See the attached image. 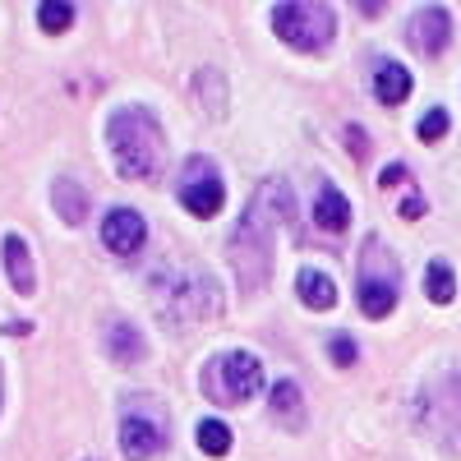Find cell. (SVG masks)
<instances>
[{
  "mask_svg": "<svg viewBox=\"0 0 461 461\" xmlns=\"http://www.w3.org/2000/svg\"><path fill=\"white\" fill-rule=\"evenodd\" d=\"M106 143L125 180H152L162 171L167 148H162V130L152 121V111H134V106L115 111L106 121Z\"/></svg>",
  "mask_w": 461,
  "mask_h": 461,
  "instance_id": "obj_1",
  "label": "cell"
},
{
  "mask_svg": "<svg viewBox=\"0 0 461 461\" xmlns=\"http://www.w3.org/2000/svg\"><path fill=\"white\" fill-rule=\"evenodd\" d=\"M152 300L167 323H189V319H212L221 310V291L199 267H167L152 282Z\"/></svg>",
  "mask_w": 461,
  "mask_h": 461,
  "instance_id": "obj_2",
  "label": "cell"
},
{
  "mask_svg": "<svg viewBox=\"0 0 461 461\" xmlns=\"http://www.w3.org/2000/svg\"><path fill=\"white\" fill-rule=\"evenodd\" d=\"M267 212L258 203L245 208L240 217V230L236 240H230V258H236V273H240V291H258L267 282V267H273V230H267Z\"/></svg>",
  "mask_w": 461,
  "mask_h": 461,
  "instance_id": "obj_3",
  "label": "cell"
},
{
  "mask_svg": "<svg viewBox=\"0 0 461 461\" xmlns=\"http://www.w3.org/2000/svg\"><path fill=\"white\" fill-rule=\"evenodd\" d=\"M203 393L221 406H240L263 393V365L249 351H226L203 369Z\"/></svg>",
  "mask_w": 461,
  "mask_h": 461,
  "instance_id": "obj_4",
  "label": "cell"
},
{
  "mask_svg": "<svg viewBox=\"0 0 461 461\" xmlns=\"http://www.w3.org/2000/svg\"><path fill=\"white\" fill-rule=\"evenodd\" d=\"M397 286H402V273H397V258L383 249V240H365V254H360V282H356V300L369 319H383L393 314L397 304Z\"/></svg>",
  "mask_w": 461,
  "mask_h": 461,
  "instance_id": "obj_5",
  "label": "cell"
},
{
  "mask_svg": "<svg viewBox=\"0 0 461 461\" xmlns=\"http://www.w3.org/2000/svg\"><path fill=\"white\" fill-rule=\"evenodd\" d=\"M273 28L286 47L295 51H323L332 42V10L328 5H310V0H291V5H277L273 10Z\"/></svg>",
  "mask_w": 461,
  "mask_h": 461,
  "instance_id": "obj_6",
  "label": "cell"
},
{
  "mask_svg": "<svg viewBox=\"0 0 461 461\" xmlns=\"http://www.w3.org/2000/svg\"><path fill=\"white\" fill-rule=\"evenodd\" d=\"M176 189H180V203L194 217H217L226 203V185H221V171L212 167V158H189L180 167Z\"/></svg>",
  "mask_w": 461,
  "mask_h": 461,
  "instance_id": "obj_7",
  "label": "cell"
},
{
  "mask_svg": "<svg viewBox=\"0 0 461 461\" xmlns=\"http://www.w3.org/2000/svg\"><path fill=\"white\" fill-rule=\"evenodd\" d=\"M121 447H125L130 461H148L152 452L167 447V420H162L158 402H148V415L125 411V420H121Z\"/></svg>",
  "mask_w": 461,
  "mask_h": 461,
  "instance_id": "obj_8",
  "label": "cell"
},
{
  "mask_svg": "<svg viewBox=\"0 0 461 461\" xmlns=\"http://www.w3.org/2000/svg\"><path fill=\"white\" fill-rule=\"evenodd\" d=\"M143 240H148V226H143V217L134 212V208H115V212H106V221H102V245L111 249V254H139L143 249Z\"/></svg>",
  "mask_w": 461,
  "mask_h": 461,
  "instance_id": "obj_9",
  "label": "cell"
},
{
  "mask_svg": "<svg viewBox=\"0 0 461 461\" xmlns=\"http://www.w3.org/2000/svg\"><path fill=\"white\" fill-rule=\"evenodd\" d=\"M406 32H411V47H415V51L438 56V51L447 47V37H452V19H447L443 5H425V10H415V19H411Z\"/></svg>",
  "mask_w": 461,
  "mask_h": 461,
  "instance_id": "obj_10",
  "label": "cell"
},
{
  "mask_svg": "<svg viewBox=\"0 0 461 461\" xmlns=\"http://www.w3.org/2000/svg\"><path fill=\"white\" fill-rule=\"evenodd\" d=\"M374 97H378L383 106H402V102L411 97V69L397 65V60H383V65L374 69Z\"/></svg>",
  "mask_w": 461,
  "mask_h": 461,
  "instance_id": "obj_11",
  "label": "cell"
},
{
  "mask_svg": "<svg viewBox=\"0 0 461 461\" xmlns=\"http://www.w3.org/2000/svg\"><path fill=\"white\" fill-rule=\"evenodd\" d=\"M314 221H319V230H332V236L351 226V203H346L341 189H332V185L319 189V199H314Z\"/></svg>",
  "mask_w": 461,
  "mask_h": 461,
  "instance_id": "obj_12",
  "label": "cell"
},
{
  "mask_svg": "<svg viewBox=\"0 0 461 461\" xmlns=\"http://www.w3.org/2000/svg\"><path fill=\"white\" fill-rule=\"evenodd\" d=\"M295 291H300V300L310 304V310H332L337 304V286H332L328 273H319V267H300Z\"/></svg>",
  "mask_w": 461,
  "mask_h": 461,
  "instance_id": "obj_13",
  "label": "cell"
},
{
  "mask_svg": "<svg viewBox=\"0 0 461 461\" xmlns=\"http://www.w3.org/2000/svg\"><path fill=\"white\" fill-rule=\"evenodd\" d=\"M5 273H10V286H14L19 295H32V286H37V277H32V254H28V245H23L19 236H5Z\"/></svg>",
  "mask_w": 461,
  "mask_h": 461,
  "instance_id": "obj_14",
  "label": "cell"
},
{
  "mask_svg": "<svg viewBox=\"0 0 461 461\" xmlns=\"http://www.w3.org/2000/svg\"><path fill=\"white\" fill-rule=\"evenodd\" d=\"M254 203L267 212V221H273V226H282V221L295 217V199H291V189H286L282 180H263L258 194H254Z\"/></svg>",
  "mask_w": 461,
  "mask_h": 461,
  "instance_id": "obj_15",
  "label": "cell"
},
{
  "mask_svg": "<svg viewBox=\"0 0 461 461\" xmlns=\"http://www.w3.org/2000/svg\"><path fill=\"white\" fill-rule=\"evenodd\" d=\"M102 337H106V351L121 360V365H134V360L143 356V341H139V332H134L125 319H111Z\"/></svg>",
  "mask_w": 461,
  "mask_h": 461,
  "instance_id": "obj_16",
  "label": "cell"
},
{
  "mask_svg": "<svg viewBox=\"0 0 461 461\" xmlns=\"http://www.w3.org/2000/svg\"><path fill=\"white\" fill-rule=\"evenodd\" d=\"M273 415L282 420V425H291V429L304 425V402H300V388H295L291 378H277L273 383Z\"/></svg>",
  "mask_w": 461,
  "mask_h": 461,
  "instance_id": "obj_17",
  "label": "cell"
},
{
  "mask_svg": "<svg viewBox=\"0 0 461 461\" xmlns=\"http://www.w3.org/2000/svg\"><path fill=\"white\" fill-rule=\"evenodd\" d=\"M56 212L69 221V226H79L88 217V194L74 180H56Z\"/></svg>",
  "mask_w": 461,
  "mask_h": 461,
  "instance_id": "obj_18",
  "label": "cell"
},
{
  "mask_svg": "<svg viewBox=\"0 0 461 461\" xmlns=\"http://www.w3.org/2000/svg\"><path fill=\"white\" fill-rule=\"evenodd\" d=\"M425 295L434 300V304H452V295H456V277H452V263H429V273H425Z\"/></svg>",
  "mask_w": 461,
  "mask_h": 461,
  "instance_id": "obj_19",
  "label": "cell"
},
{
  "mask_svg": "<svg viewBox=\"0 0 461 461\" xmlns=\"http://www.w3.org/2000/svg\"><path fill=\"white\" fill-rule=\"evenodd\" d=\"M194 438H199V447L208 456H226L230 452V429L221 425V420H203V425L194 429Z\"/></svg>",
  "mask_w": 461,
  "mask_h": 461,
  "instance_id": "obj_20",
  "label": "cell"
},
{
  "mask_svg": "<svg viewBox=\"0 0 461 461\" xmlns=\"http://www.w3.org/2000/svg\"><path fill=\"white\" fill-rule=\"evenodd\" d=\"M199 97H203V111H212V115H226L221 74H217V69H199Z\"/></svg>",
  "mask_w": 461,
  "mask_h": 461,
  "instance_id": "obj_21",
  "label": "cell"
},
{
  "mask_svg": "<svg viewBox=\"0 0 461 461\" xmlns=\"http://www.w3.org/2000/svg\"><path fill=\"white\" fill-rule=\"evenodd\" d=\"M37 23H42V32H65V28L74 23V5L47 0V5H37Z\"/></svg>",
  "mask_w": 461,
  "mask_h": 461,
  "instance_id": "obj_22",
  "label": "cell"
},
{
  "mask_svg": "<svg viewBox=\"0 0 461 461\" xmlns=\"http://www.w3.org/2000/svg\"><path fill=\"white\" fill-rule=\"evenodd\" d=\"M443 134H447V111H443V106H434V111L420 115V143H438Z\"/></svg>",
  "mask_w": 461,
  "mask_h": 461,
  "instance_id": "obj_23",
  "label": "cell"
},
{
  "mask_svg": "<svg viewBox=\"0 0 461 461\" xmlns=\"http://www.w3.org/2000/svg\"><path fill=\"white\" fill-rule=\"evenodd\" d=\"M328 351H332V360L346 369V365H356V341L346 337V332H337V337H328Z\"/></svg>",
  "mask_w": 461,
  "mask_h": 461,
  "instance_id": "obj_24",
  "label": "cell"
},
{
  "mask_svg": "<svg viewBox=\"0 0 461 461\" xmlns=\"http://www.w3.org/2000/svg\"><path fill=\"white\" fill-rule=\"evenodd\" d=\"M402 180H406V167H383V176H378L383 189H393V185H402Z\"/></svg>",
  "mask_w": 461,
  "mask_h": 461,
  "instance_id": "obj_25",
  "label": "cell"
},
{
  "mask_svg": "<svg viewBox=\"0 0 461 461\" xmlns=\"http://www.w3.org/2000/svg\"><path fill=\"white\" fill-rule=\"evenodd\" d=\"M346 143H351V152H369V139H365V130H346Z\"/></svg>",
  "mask_w": 461,
  "mask_h": 461,
  "instance_id": "obj_26",
  "label": "cell"
},
{
  "mask_svg": "<svg viewBox=\"0 0 461 461\" xmlns=\"http://www.w3.org/2000/svg\"><path fill=\"white\" fill-rule=\"evenodd\" d=\"M402 212H406V217H420V212H425V199H406Z\"/></svg>",
  "mask_w": 461,
  "mask_h": 461,
  "instance_id": "obj_27",
  "label": "cell"
}]
</instances>
